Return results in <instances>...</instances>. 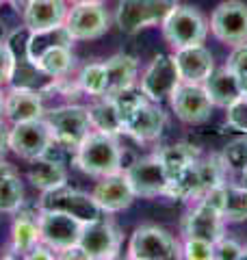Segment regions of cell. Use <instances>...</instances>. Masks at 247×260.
<instances>
[{
	"label": "cell",
	"mask_w": 247,
	"mask_h": 260,
	"mask_svg": "<svg viewBox=\"0 0 247 260\" xmlns=\"http://www.w3.org/2000/svg\"><path fill=\"white\" fill-rule=\"evenodd\" d=\"M117 104L123 135L133 137L139 143H152L163 135L167 126V113L163 104L150 100L137 85L113 98Z\"/></svg>",
	"instance_id": "6da1fadb"
},
{
	"label": "cell",
	"mask_w": 247,
	"mask_h": 260,
	"mask_svg": "<svg viewBox=\"0 0 247 260\" xmlns=\"http://www.w3.org/2000/svg\"><path fill=\"white\" fill-rule=\"evenodd\" d=\"M46 39L41 32H30L28 44H26V59L39 74H44L52 80H61L72 72L74 68V39L65 26H56L52 30H44Z\"/></svg>",
	"instance_id": "7a4b0ae2"
},
{
	"label": "cell",
	"mask_w": 247,
	"mask_h": 260,
	"mask_svg": "<svg viewBox=\"0 0 247 260\" xmlns=\"http://www.w3.org/2000/svg\"><path fill=\"white\" fill-rule=\"evenodd\" d=\"M74 167L91 178H102L123 169V145L119 135L91 130L72 156Z\"/></svg>",
	"instance_id": "3957f363"
},
{
	"label": "cell",
	"mask_w": 247,
	"mask_h": 260,
	"mask_svg": "<svg viewBox=\"0 0 247 260\" xmlns=\"http://www.w3.org/2000/svg\"><path fill=\"white\" fill-rule=\"evenodd\" d=\"M37 221H39V234L41 243L56 251L61 256L63 251L78 247L82 228H85V219L68 213L61 208L52 206H39L37 208Z\"/></svg>",
	"instance_id": "277c9868"
},
{
	"label": "cell",
	"mask_w": 247,
	"mask_h": 260,
	"mask_svg": "<svg viewBox=\"0 0 247 260\" xmlns=\"http://www.w3.org/2000/svg\"><path fill=\"white\" fill-rule=\"evenodd\" d=\"M163 37L174 50L187 46L204 44L208 37V22L202 15V11L193 5H176L169 11V15L161 22Z\"/></svg>",
	"instance_id": "5b68a950"
},
{
	"label": "cell",
	"mask_w": 247,
	"mask_h": 260,
	"mask_svg": "<svg viewBox=\"0 0 247 260\" xmlns=\"http://www.w3.org/2000/svg\"><path fill=\"white\" fill-rule=\"evenodd\" d=\"M126 256L130 260H176L182 258L180 239L156 223H143L130 234Z\"/></svg>",
	"instance_id": "8992f818"
},
{
	"label": "cell",
	"mask_w": 247,
	"mask_h": 260,
	"mask_svg": "<svg viewBox=\"0 0 247 260\" xmlns=\"http://www.w3.org/2000/svg\"><path fill=\"white\" fill-rule=\"evenodd\" d=\"M44 119L48 121L52 135H54V143L68 150H76L78 143L94 130L91 117H89L87 104H76V102H68L54 109H46Z\"/></svg>",
	"instance_id": "52a82bcc"
},
{
	"label": "cell",
	"mask_w": 247,
	"mask_h": 260,
	"mask_svg": "<svg viewBox=\"0 0 247 260\" xmlns=\"http://www.w3.org/2000/svg\"><path fill=\"white\" fill-rule=\"evenodd\" d=\"M178 0H119L115 9V26L126 35H137L139 30L161 24Z\"/></svg>",
	"instance_id": "ba28073f"
},
{
	"label": "cell",
	"mask_w": 247,
	"mask_h": 260,
	"mask_svg": "<svg viewBox=\"0 0 247 260\" xmlns=\"http://www.w3.org/2000/svg\"><path fill=\"white\" fill-rule=\"evenodd\" d=\"M54 145V135L44 117L18 121L9 128V148L15 156L26 162H35L48 156Z\"/></svg>",
	"instance_id": "9c48e42d"
},
{
	"label": "cell",
	"mask_w": 247,
	"mask_h": 260,
	"mask_svg": "<svg viewBox=\"0 0 247 260\" xmlns=\"http://www.w3.org/2000/svg\"><path fill=\"white\" fill-rule=\"evenodd\" d=\"M123 234L119 225L109 217H96L82 228L78 247L87 260H113L119 256Z\"/></svg>",
	"instance_id": "30bf717a"
},
{
	"label": "cell",
	"mask_w": 247,
	"mask_h": 260,
	"mask_svg": "<svg viewBox=\"0 0 247 260\" xmlns=\"http://www.w3.org/2000/svg\"><path fill=\"white\" fill-rule=\"evenodd\" d=\"M130 186H133L135 198L141 200H156V198H167L169 191V176L165 172V165L161 158L154 154L135 158L123 167Z\"/></svg>",
	"instance_id": "8fae6325"
},
{
	"label": "cell",
	"mask_w": 247,
	"mask_h": 260,
	"mask_svg": "<svg viewBox=\"0 0 247 260\" xmlns=\"http://www.w3.org/2000/svg\"><path fill=\"white\" fill-rule=\"evenodd\" d=\"M63 26L74 42H94L111 28V15L104 3H78L70 5Z\"/></svg>",
	"instance_id": "7c38bea8"
},
{
	"label": "cell",
	"mask_w": 247,
	"mask_h": 260,
	"mask_svg": "<svg viewBox=\"0 0 247 260\" xmlns=\"http://www.w3.org/2000/svg\"><path fill=\"white\" fill-rule=\"evenodd\" d=\"M208 28L217 42L230 48L247 44V3L224 0L212 9Z\"/></svg>",
	"instance_id": "4fadbf2b"
},
{
	"label": "cell",
	"mask_w": 247,
	"mask_h": 260,
	"mask_svg": "<svg viewBox=\"0 0 247 260\" xmlns=\"http://www.w3.org/2000/svg\"><path fill=\"white\" fill-rule=\"evenodd\" d=\"M169 107L174 111V115L189 126H200L204 121H208L215 104L210 102L208 93L202 83H184L180 80L176 89L169 95Z\"/></svg>",
	"instance_id": "5bb4252c"
},
{
	"label": "cell",
	"mask_w": 247,
	"mask_h": 260,
	"mask_svg": "<svg viewBox=\"0 0 247 260\" xmlns=\"http://www.w3.org/2000/svg\"><path fill=\"white\" fill-rule=\"evenodd\" d=\"M226 234V219L219 210L204 200H197L180 221V239H200L217 243Z\"/></svg>",
	"instance_id": "9a60e30c"
},
{
	"label": "cell",
	"mask_w": 247,
	"mask_h": 260,
	"mask_svg": "<svg viewBox=\"0 0 247 260\" xmlns=\"http://www.w3.org/2000/svg\"><path fill=\"white\" fill-rule=\"evenodd\" d=\"M180 83V74L174 61V54H156L152 63L147 65L141 80H139V89L156 102L169 100L171 91Z\"/></svg>",
	"instance_id": "2e32d148"
},
{
	"label": "cell",
	"mask_w": 247,
	"mask_h": 260,
	"mask_svg": "<svg viewBox=\"0 0 247 260\" xmlns=\"http://www.w3.org/2000/svg\"><path fill=\"white\" fill-rule=\"evenodd\" d=\"M91 198L102 215L121 213V210L133 206V202L137 200L133 193V186H130L126 174H123V169L98 178V182L91 191Z\"/></svg>",
	"instance_id": "e0dca14e"
},
{
	"label": "cell",
	"mask_w": 247,
	"mask_h": 260,
	"mask_svg": "<svg viewBox=\"0 0 247 260\" xmlns=\"http://www.w3.org/2000/svg\"><path fill=\"white\" fill-rule=\"evenodd\" d=\"M200 200L215 206L226 219V223L247 221V189L243 184H232L226 180L208 193H204Z\"/></svg>",
	"instance_id": "ac0fdd59"
},
{
	"label": "cell",
	"mask_w": 247,
	"mask_h": 260,
	"mask_svg": "<svg viewBox=\"0 0 247 260\" xmlns=\"http://www.w3.org/2000/svg\"><path fill=\"white\" fill-rule=\"evenodd\" d=\"M46 115L44 95L30 87H9L5 89V119L9 124L39 119Z\"/></svg>",
	"instance_id": "d6986e66"
},
{
	"label": "cell",
	"mask_w": 247,
	"mask_h": 260,
	"mask_svg": "<svg viewBox=\"0 0 247 260\" xmlns=\"http://www.w3.org/2000/svg\"><path fill=\"white\" fill-rule=\"evenodd\" d=\"M68 0H28L22 9V22L28 32H44L63 26L68 15Z\"/></svg>",
	"instance_id": "ffe728a7"
},
{
	"label": "cell",
	"mask_w": 247,
	"mask_h": 260,
	"mask_svg": "<svg viewBox=\"0 0 247 260\" xmlns=\"http://www.w3.org/2000/svg\"><path fill=\"white\" fill-rule=\"evenodd\" d=\"M174 61L178 68L180 80L184 83H204L215 70V56L204 44L178 48L174 52Z\"/></svg>",
	"instance_id": "44dd1931"
},
{
	"label": "cell",
	"mask_w": 247,
	"mask_h": 260,
	"mask_svg": "<svg viewBox=\"0 0 247 260\" xmlns=\"http://www.w3.org/2000/svg\"><path fill=\"white\" fill-rule=\"evenodd\" d=\"M106 68V93L109 98H115L117 93L137 85L139 74V61L128 52H117L104 61Z\"/></svg>",
	"instance_id": "7402d4cb"
},
{
	"label": "cell",
	"mask_w": 247,
	"mask_h": 260,
	"mask_svg": "<svg viewBox=\"0 0 247 260\" xmlns=\"http://www.w3.org/2000/svg\"><path fill=\"white\" fill-rule=\"evenodd\" d=\"M41 243L39 234V221L37 215H33L30 210H18L13 215L11 232H9V249L15 251V256H26L28 251Z\"/></svg>",
	"instance_id": "603a6c76"
},
{
	"label": "cell",
	"mask_w": 247,
	"mask_h": 260,
	"mask_svg": "<svg viewBox=\"0 0 247 260\" xmlns=\"http://www.w3.org/2000/svg\"><path fill=\"white\" fill-rule=\"evenodd\" d=\"M202 85L206 89V93H208L210 102L215 104V109H226L238 95H243V87L238 83V78L226 68V65L212 70L210 76L206 78Z\"/></svg>",
	"instance_id": "cb8c5ba5"
},
{
	"label": "cell",
	"mask_w": 247,
	"mask_h": 260,
	"mask_svg": "<svg viewBox=\"0 0 247 260\" xmlns=\"http://www.w3.org/2000/svg\"><path fill=\"white\" fill-rule=\"evenodd\" d=\"M24 206V182L11 162L0 158V215H15Z\"/></svg>",
	"instance_id": "d4e9b609"
},
{
	"label": "cell",
	"mask_w": 247,
	"mask_h": 260,
	"mask_svg": "<svg viewBox=\"0 0 247 260\" xmlns=\"http://www.w3.org/2000/svg\"><path fill=\"white\" fill-rule=\"evenodd\" d=\"M33 165L35 167L30 169L26 178L41 195L52 193V191H56V189H61V186L68 184V169H65L61 162L50 160L48 156H44V158L35 160Z\"/></svg>",
	"instance_id": "484cf974"
},
{
	"label": "cell",
	"mask_w": 247,
	"mask_h": 260,
	"mask_svg": "<svg viewBox=\"0 0 247 260\" xmlns=\"http://www.w3.org/2000/svg\"><path fill=\"white\" fill-rule=\"evenodd\" d=\"M89 117H91L94 130H102V133H113V135H123V126H121V117L117 111L113 98L109 95H98L91 98V102L87 104Z\"/></svg>",
	"instance_id": "4316f807"
},
{
	"label": "cell",
	"mask_w": 247,
	"mask_h": 260,
	"mask_svg": "<svg viewBox=\"0 0 247 260\" xmlns=\"http://www.w3.org/2000/svg\"><path fill=\"white\" fill-rule=\"evenodd\" d=\"M200 154L202 152L197 150L195 145L182 141V143H174V145H165V148H161L159 152H156V156H159L161 162L165 165V172H167L169 182H171L182 169H187L189 165H191Z\"/></svg>",
	"instance_id": "83f0119b"
},
{
	"label": "cell",
	"mask_w": 247,
	"mask_h": 260,
	"mask_svg": "<svg viewBox=\"0 0 247 260\" xmlns=\"http://www.w3.org/2000/svg\"><path fill=\"white\" fill-rule=\"evenodd\" d=\"M76 85L82 93H87L89 98H98L106 93V68L104 61H91L87 65H82L78 76H76Z\"/></svg>",
	"instance_id": "f1b7e54d"
},
{
	"label": "cell",
	"mask_w": 247,
	"mask_h": 260,
	"mask_svg": "<svg viewBox=\"0 0 247 260\" xmlns=\"http://www.w3.org/2000/svg\"><path fill=\"white\" fill-rule=\"evenodd\" d=\"M221 158H224L226 167L230 169V172L241 174L247 167V135L230 141L224 148V152H221Z\"/></svg>",
	"instance_id": "f546056e"
},
{
	"label": "cell",
	"mask_w": 247,
	"mask_h": 260,
	"mask_svg": "<svg viewBox=\"0 0 247 260\" xmlns=\"http://www.w3.org/2000/svg\"><path fill=\"white\" fill-rule=\"evenodd\" d=\"M226 111V124L234 133L247 135V95H238L232 104H228Z\"/></svg>",
	"instance_id": "4dcf8cb0"
},
{
	"label": "cell",
	"mask_w": 247,
	"mask_h": 260,
	"mask_svg": "<svg viewBox=\"0 0 247 260\" xmlns=\"http://www.w3.org/2000/svg\"><path fill=\"white\" fill-rule=\"evenodd\" d=\"M182 258L187 260H215V243L200 239H180Z\"/></svg>",
	"instance_id": "1f68e13d"
},
{
	"label": "cell",
	"mask_w": 247,
	"mask_h": 260,
	"mask_svg": "<svg viewBox=\"0 0 247 260\" xmlns=\"http://www.w3.org/2000/svg\"><path fill=\"white\" fill-rule=\"evenodd\" d=\"M226 68L238 78V83H241V87L245 89L247 87V44L232 48V52L228 54Z\"/></svg>",
	"instance_id": "d6a6232c"
},
{
	"label": "cell",
	"mask_w": 247,
	"mask_h": 260,
	"mask_svg": "<svg viewBox=\"0 0 247 260\" xmlns=\"http://www.w3.org/2000/svg\"><path fill=\"white\" fill-rule=\"evenodd\" d=\"M15 54H13V48L7 44V42H0V85L3 87H9L11 80L15 76Z\"/></svg>",
	"instance_id": "836d02e7"
},
{
	"label": "cell",
	"mask_w": 247,
	"mask_h": 260,
	"mask_svg": "<svg viewBox=\"0 0 247 260\" xmlns=\"http://www.w3.org/2000/svg\"><path fill=\"white\" fill-rule=\"evenodd\" d=\"M243 251L245 245H241L236 239L226 237V234L215 243V260H243Z\"/></svg>",
	"instance_id": "e575fe53"
},
{
	"label": "cell",
	"mask_w": 247,
	"mask_h": 260,
	"mask_svg": "<svg viewBox=\"0 0 247 260\" xmlns=\"http://www.w3.org/2000/svg\"><path fill=\"white\" fill-rule=\"evenodd\" d=\"M26 260H37V258H46V260H54V258H59L56 256V251L52 247H48L46 243H37L35 247H33L26 256H24Z\"/></svg>",
	"instance_id": "d590c367"
},
{
	"label": "cell",
	"mask_w": 247,
	"mask_h": 260,
	"mask_svg": "<svg viewBox=\"0 0 247 260\" xmlns=\"http://www.w3.org/2000/svg\"><path fill=\"white\" fill-rule=\"evenodd\" d=\"M9 128L11 124L5 117H0V158H5L7 154L11 152L9 148Z\"/></svg>",
	"instance_id": "8d00e7d4"
},
{
	"label": "cell",
	"mask_w": 247,
	"mask_h": 260,
	"mask_svg": "<svg viewBox=\"0 0 247 260\" xmlns=\"http://www.w3.org/2000/svg\"><path fill=\"white\" fill-rule=\"evenodd\" d=\"M26 3L28 0H5V5H11L13 9H18V11H22L24 7H26Z\"/></svg>",
	"instance_id": "74e56055"
},
{
	"label": "cell",
	"mask_w": 247,
	"mask_h": 260,
	"mask_svg": "<svg viewBox=\"0 0 247 260\" xmlns=\"http://www.w3.org/2000/svg\"><path fill=\"white\" fill-rule=\"evenodd\" d=\"M0 117H5V87L0 85Z\"/></svg>",
	"instance_id": "f35d334b"
},
{
	"label": "cell",
	"mask_w": 247,
	"mask_h": 260,
	"mask_svg": "<svg viewBox=\"0 0 247 260\" xmlns=\"http://www.w3.org/2000/svg\"><path fill=\"white\" fill-rule=\"evenodd\" d=\"M70 5H78V3H106V0H68Z\"/></svg>",
	"instance_id": "ab89813d"
},
{
	"label": "cell",
	"mask_w": 247,
	"mask_h": 260,
	"mask_svg": "<svg viewBox=\"0 0 247 260\" xmlns=\"http://www.w3.org/2000/svg\"><path fill=\"white\" fill-rule=\"evenodd\" d=\"M241 184H243L245 189H247V167H245L243 172H241Z\"/></svg>",
	"instance_id": "60d3db41"
},
{
	"label": "cell",
	"mask_w": 247,
	"mask_h": 260,
	"mask_svg": "<svg viewBox=\"0 0 247 260\" xmlns=\"http://www.w3.org/2000/svg\"><path fill=\"white\" fill-rule=\"evenodd\" d=\"M247 258V245H245V251H243V260Z\"/></svg>",
	"instance_id": "b9f144b4"
},
{
	"label": "cell",
	"mask_w": 247,
	"mask_h": 260,
	"mask_svg": "<svg viewBox=\"0 0 247 260\" xmlns=\"http://www.w3.org/2000/svg\"><path fill=\"white\" fill-rule=\"evenodd\" d=\"M243 93H245V95H247V87H245V89H243Z\"/></svg>",
	"instance_id": "7bdbcfd3"
},
{
	"label": "cell",
	"mask_w": 247,
	"mask_h": 260,
	"mask_svg": "<svg viewBox=\"0 0 247 260\" xmlns=\"http://www.w3.org/2000/svg\"><path fill=\"white\" fill-rule=\"evenodd\" d=\"M3 5H5V0H0V7H3Z\"/></svg>",
	"instance_id": "ee69618b"
}]
</instances>
